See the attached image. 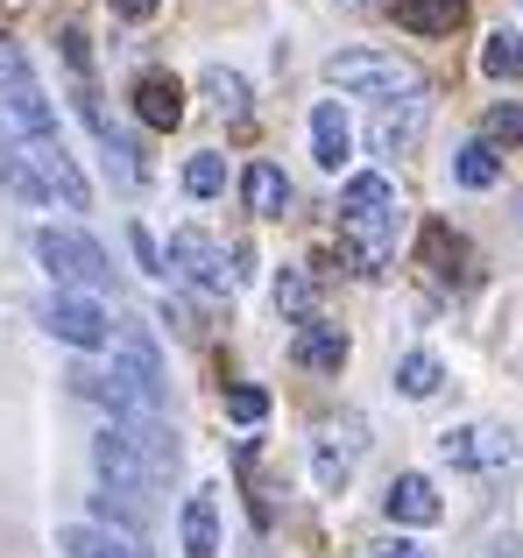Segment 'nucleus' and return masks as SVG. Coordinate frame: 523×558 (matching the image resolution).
Returning a JSON list of instances; mask_svg holds the SVG:
<instances>
[{
  "instance_id": "nucleus-32",
  "label": "nucleus",
  "mask_w": 523,
  "mask_h": 558,
  "mask_svg": "<svg viewBox=\"0 0 523 558\" xmlns=\"http://www.w3.org/2000/svg\"><path fill=\"white\" fill-rule=\"evenodd\" d=\"M113 14H121V22H149L156 0H113Z\"/></svg>"
},
{
  "instance_id": "nucleus-17",
  "label": "nucleus",
  "mask_w": 523,
  "mask_h": 558,
  "mask_svg": "<svg viewBox=\"0 0 523 558\" xmlns=\"http://www.w3.org/2000/svg\"><path fill=\"white\" fill-rule=\"evenodd\" d=\"M0 184H8L14 198H28V205H57L50 178H42V170L22 156V142H0Z\"/></svg>"
},
{
  "instance_id": "nucleus-28",
  "label": "nucleus",
  "mask_w": 523,
  "mask_h": 558,
  "mask_svg": "<svg viewBox=\"0 0 523 558\" xmlns=\"http://www.w3.org/2000/svg\"><path fill=\"white\" fill-rule=\"evenodd\" d=\"M276 304H283L290 318L312 312V283H304V269H283V276H276Z\"/></svg>"
},
{
  "instance_id": "nucleus-5",
  "label": "nucleus",
  "mask_w": 523,
  "mask_h": 558,
  "mask_svg": "<svg viewBox=\"0 0 523 558\" xmlns=\"http://www.w3.org/2000/svg\"><path fill=\"white\" fill-rule=\"evenodd\" d=\"M93 466H99V481H107L113 495H127V502H149V488H163L156 460L121 432V424H107V432L93 438Z\"/></svg>"
},
{
  "instance_id": "nucleus-33",
  "label": "nucleus",
  "mask_w": 523,
  "mask_h": 558,
  "mask_svg": "<svg viewBox=\"0 0 523 558\" xmlns=\"http://www.w3.org/2000/svg\"><path fill=\"white\" fill-rule=\"evenodd\" d=\"M474 558H516V545H510V537H488V545L474 551Z\"/></svg>"
},
{
  "instance_id": "nucleus-14",
  "label": "nucleus",
  "mask_w": 523,
  "mask_h": 558,
  "mask_svg": "<svg viewBox=\"0 0 523 558\" xmlns=\"http://www.w3.org/2000/svg\"><path fill=\"white\" fill-rule=\"evenodd\" d=\"M135 113L149 128H178L184 121V85L170 78V71H142L135 78Z\"/></svg>"
},
{
  "instance_id": "nucleus-13",
  "label": "nucleus",
  "mask_w": 523,
  "mask_h": 558,
  "mask_svg": "<svg viewBox=\"0 0 523 558\" xmlns=\"http://www.w3.org/2000/svg\"><path fill=\"white\" fill-rule=\"evenodd\" d=\"M57 551L64 558H149L135 537H113L107 523H64V531H57Z\"/></svg>"
},
{
  "instance_id": "nucleus-7",
  "label": "nucleus",
  "mask_w": 523,
  "mask_h": 558,
  "mask_svg": "<svg viewBox=\"0 0 523 558\" xmlns=\"http://www.w3.org/2000/svg\"><path fill=\"white\" fill-rule=\"evenodd\" d=\"M439 452H446V466H467V474H482V466L496 474V466L516 460L510 432H496V424H460V432L439 438Z\"/></svg>"
},
{
  "instance_id": "nucleus-9",
  "label": "nucleus",
  "mask_w": 523,
  "mask_h": 558,
  "mask_svg": "<svg viewBox=\"0 0 523 558\" xmlns=\"http://www.w3.org/2000/svg\"><path fill=\"white\" fill-rule=\"evenodd\" d=\"M170 269H178L184 283H198V290H227V255L198 227H178V233H170Z\"/></svg>"
},
{
  "instance_id": "nucleus-25",
  "label": "nucleus",
  "mask_w": 523,
  "mask_h": 558,
  "mask_svg": "<svg viewBox=\"0 0 523 558\" xmlns=\"http://www.w3.org/2000/svg\"><path fill=\"white\" fill-rule=\"evenodd\" d=\"M184 191H192V198H220V191H227V163L212 149H198L192 163H184Z\"/></svg>"
},
{
  "instance_id": "nucleus-16",
  "label": "nucleus",
  "mask_w": 523,
  "mask_h": 558,
  "mask_svg": "<svg viewBox=\"0 0 523 558\" xmlns=\"http://www.w3.org/2000/svg\"><path fill=\"white\" fill-rule=\"evenodd\" d=\"M354 446H361V438H340V432H318L312 438V481L326 495L346 488V474H354Z\"/></svg>"
},
{
  "instance_id": "nucleus-22",
  "label": "nucleus",
  "mask_w": 523,
  "mask_h": 558,
  "mask_svg": "<svg viewBox=\"0 0 523 558\" xmlns=\"http://www.w3.org/2000/svg\"><path fill=\"white\" fill-rule=\"evenodd\" d=\"M453 178L467 184V191H488L502 178V156H496V142H467V149L453 156Z\"/></svg>"
},
{
  "instance_id": "nucleus-31",
  "label": "nucleus",
  "mask_w": 523,
  "mask_h": 558,
  "mask_svg": "<svg viewBox=\"0 0 523 558\" xmlns=\"http://www.w3.org/2000/svg\"><path fill=\"white\" fill-rule=\"evenodd\" d=\"M64 57H71V71L93 64V50H85V28H64Z\"/></svg>"
},
{
  "instance_id": "nucleus-27",
  "label": "nucleus",
  "mask_w": 523,
  "mask_h": 558,
  "mask_svg": "<svg viewBox=\"0 0 523 558\" xmlns=\"http://www.w3.org/2000/svg\"><path fill=\"white\" fill-rule=\"evenodd\" d=\"M482 142H523V107H516V99L488 107V121H482Z\"/></svg>"
},
{
  "instance_id": "nucleus-15",
  "label": "nucleus",
  "mask_w": 523,
  "mask_h": 558,
  "mask_svg": "<svg viewBox=\"0 0 523 558\" xmlns=\"http://www.w3.org/2000/svg\"><path fill=\"white\" fill-rule=\"evenodd\" d=\"M417 255H425V269H431V276H446V283H467V276H474V269H467V241H460L453 227H439V219L425 227Z\"/></svg>"
},
{
  "instance_id": "nucleus-18",
  "label": "nucleus",
  "mask_w": 523,
  "mask_h": 558,
  "mask_svg": "<svg viewBox=\"0 0 523 558\" xmlns=\"http://www.w3.org/2000/svg\"><path fill=\"white\" fill-rule=\"evenodd\" d=\"M397 22L411 28V36H453V28L467 22V0H403Z\"/></svg>"
},
{
  "instance_id": "nucleus-30",
  "label": "nucleus",
  "mask_w": 523,
  "mask_h": 558,
  "mask_svg": "<svg viewBox=\"0 0 523 558\" xmlns=\"http://www.w3.org/2000/svg\"><path fill=\"white\" fill-rule=\"evenodd\" d=\"M127 241H135V262H142V269H149V276H163V269H170V262L156 255V241H149V233H142V227L127 233Z\"/></svg>"
},
{
  "instance_id": "nucleus-23",
  "label": "nucleus",
  "mask_w": 523,
  "mask_h": 558,
  "mask_svg": "<svg viewBox=\"0 0 523 558\" xmlns=\"http://www.w3.org/2000/svg\"><path fill=\"white\" fill-rule=\"evenodd\" d=\"M482 71L488 78H523V36L516 28H496V36L482 43Z\"/></svg>"
},
{
  "instance_id": "nucleus-21",
  "label": "nucleus",
  "mask_w": 523,
  "mask_h": 558,
  "mask_svg": "<svg viewBox=\"0 0 523 558\" xmlns=\"http://www.w3.org/2000/svg\"><path fill=\"white\" fill-rule=\"evenodd\" d=\"M198 93H206L212 107L227 113V121H248V78H241V71H227V64H206V71H198Z\"/></svg>"
},
{
  "instance_id": "nucleus-24",
  "label": "nucleus",
  "mask_w": 523,
  "mask_h": 558,
  "mask_svg": "<svg viewBox=\"0 0 523 558\" xmlns=\"http://www.w3.org/2000/svg\"><path fill=\"white\" fill-rule=\"evenodd\" d=\"M397 389H403V396H439V389H446V368H439L431 354H403Z\"/></svg>"
},
{
  "instance_id": "nucleus-4",
  "label": "nucleus",
  "mask_w": 523,
  "mask_h": 558,
  "mask_svg": "<svg viewBox=\"0 0 523 558\" xmlns=\"http://www.w3.org/2000/svg\"><path fill=\"white\" fill-rule=\"evenodd\" d=\"M0 113L14 121V135L22 142H64L57 135V107L42 99L36 71H28L22 43H0Z\"/></svg>"
},
{
  "instance_id": "nucleus-26",
  "label": "nucleus",
  "mask_w": 523,
  "mask_h": 558,
  "mask_svg": "<svg viewBox=\"0 0 523 558\" xmlns=\"http://www.w3.org/2000/svg\"><path fill=\"white\" fill-rule=\"evenodd\" d=\"M227 417H234V424H262V417H269V389L234 381V389H227Z\"/></svg>"
},
{
  "instance_id": "nucleus-2",
  "label": "nucleus",
  "mask_w": 523,
  "mask_h": 558,
  "mask_svg": "<svg viewBox=\"0 0 523 558\" xmlns=\"http://www.w3.org/2000/svg\"><path fill=\"white\" fill-rule=\"evenodd\" d=\"M326 85H340V93H361V99H417L425 93V71L411 64V57H389V50H340L326 57Z\"/></svg>"
},
{
  "instance_id": "nucleus-19",
  "label": "nucleus",
  "mask_w": 523,
  "mask_h": 558,
  "mask_svg": "<svg viewBox=\"0 0 523 558\" xmlns=\"http://www.w3.org/2000/svg\"><path fill=\"white\" fill-rule=\"evenodd\" d=\"M212 551H220V509L198 488L192 502H184V558H212Z\"/></svg>"
},
{
  "instance_id": "nucleus-20",
  "label": "nucleus",
  "mask_w": 523,
  "mask_h": 558,
  "mask_svg": "<svg viewBox=\"0 0 523 558\" xmlns=\"http://www.w3.org/2000/svg\"><path fill=\"white\" fill-rule=\"evenodd\" d=\"M241 198H248V213H262V219H276L290 205V178L276 163H248V178H241Z\"/></svg>"
},
{
  "instance_id": "nucleus-29",
  "label": "nucleus",
  "mask_w": 523,
  "mask_h": 558,
  "mask_svg": "<svg viewBox=\"0 0 523 558\" xmlns=\"http://www.w3.org/2000/svg\"><path fill=\"white\" fill-rule=\"evenodd\" d=\"M368 558H431L417 537H382V545H368Z\"/></svg>"
},
{
  "instance_id": "nucleus-6",
  "label": "nucleus",
  "mask_w": 523,
  "mask_h": 558,
  "mask_svg": "<svg viewBox=\"0 0 523 558\" xmlns=\"http://www.w3.org/2000/svg\"><path fill=\"white\" fill-rule=\"evenodd\" d=\"M42 326H50L64 347H78V354H93V347L113 340V318L99 312L93 298H78V290H57V298L42 304Z\"/></svg>"
},
{
  "instance_id": "nucleus-34",
  "label": "nucleus",
  "mask_w": 523,
  "mask_h": 558,
  "mask_svg": "<svg viewBox=\"0 0 523 558\" xmlns=\"http://www.w3.org/2000/svg\"><path fill=\"white\" fill-rule=\"evenodd\" d=\"M346 8H361V0H346Z\"/></svg>"
},
{
  "instance_id": "nucleus-8",
  "label": "nucleus",
  "mask_w": 523,
  "mask_h": 558,
  "mask_svg": "<svg viewBox=\"0 0 523 558\" xmlns=\"http://www.w3.org/2000/svg\"><path fill=\"white\" fill-rule=\"evenodd\" d=\"M425 121H431V99L417 93V99H389L382 113H375V156H411L417 149V135H425Z\"/></svg>"
},
{
  "instance_id": "nucleus-12",
  "label": "nucleus",
  "mask_w": 523,
  "mask_h": 558,
  "mask_svg": "<svg viewBox=\"0 0 523 558\" xmlns=\"http://www.w3.org/2000/svg\"><path fill=\"white\" fill-rule=\"evenodd\" d=\"M290 354H297V368L340 375V368H346V332H340V326H326V318H304L297 340H290Z\"/></svg>"
},
{
  "instance_id": "nucleus-3",
  "label": "nucleus",
  "mask_w": 523,
  "mask_h": 558,
  "mask_svg": "<svg viewBox=\"0 0 523 558\" xmlns=\"http://www.w3.org/2000/svg\"><path fill=\"white\" fill-rule=\"evenodd\" d=\"M36 262L50 269V283L57 290H107L113 283V262H107V247L93 241V233H78V227H42L36 233Z\"/></svg>"
},
{
  "instance_id": "nucleus-10",
  "label": "nucleus",
  "mask_w": 523,
  "mask_h": 558,
  "mask_svg": "<svg viewBox=\"0 0 523 558\" xmlns=\"http://www.w3.org/2000/svg\"><path fill=\"white\" fill-rule=\"evenodd\" d=\"M382 517H389V523H411V531H425V523L446 517V502H439V488H431L425 474H397V481H389V495H382Z\"/></svg>"
},
{
  "instance_id": "nucleus-11",
  "label": "nucleus",
  "mask_w": 523,
  "mask_h": 558,
  "mask_svg": "<svg viewBox=\"0 0 523 558\" xmlns=\"http://www.w3.org/2000/svg\"><path fill=\"white\" fill-rule=\"evenodd\" d=\"M346 156H354L346 107H340V99H318V107H312V163L318 170H346Z\"/></svg>"
},
{
  "instance_id": "nucleus-1",
  "label": "nucleus",
  "mask_w": 523,
  "mask_h": 558,
  "mask_svg": "<svg viewBox=\"0 0 523 558\" xmlns=\"http://www.w3.org/2000/svg\"><path fill=\"white\" fill-rule=\"evenodd\" d=\"M340 233H346V255H354L361 276H375L389 262V241H397V184L382 170H361L340 191Z\"/></svg>"
}]
</instances>
